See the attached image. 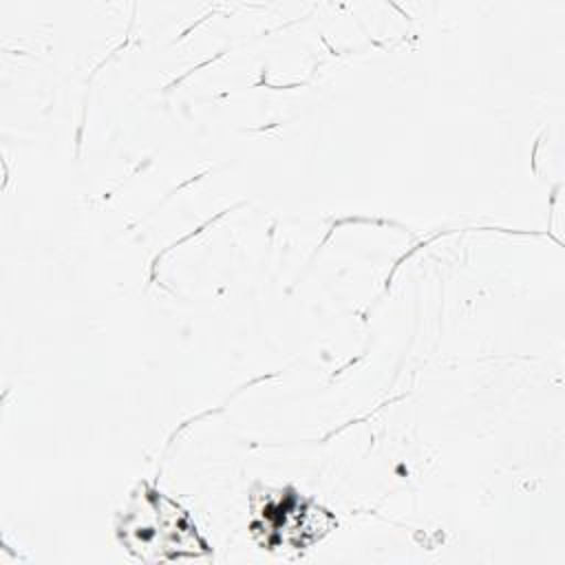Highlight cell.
Segmentation results:
<instances>
[{"label":"cell","mask_w":565,"mask_h":565,"mask_svg":"<svg viewBox=\"0 0 565 565\" xmlns=\"http://www.w3.org/2000/svg\"><path fill=\"white\" fill-rule=\"evenodd\" d=\"M146 499L152 510V519L141 521V516L130 512L121 530L124 541L130 545L132 552H137L141 558H148V552H154L152 558L181 556L183 550L174 545V541L181 543L188 554L203 552V543L196 539L194 527L188 523L179 508L157 494H150Z\"/></svg>","instance_id":"1"}]
</instances>
